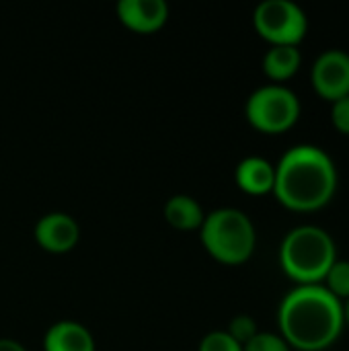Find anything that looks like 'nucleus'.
I'll list each match as a JSON object with an SVG mask.
<instances>
[{"instance_id":"20","label":"nucleus","mask_w":349,"mask_h":351,"mask_svg":"<svg viewBox=\"0 0 349 351\" xmlns=\"http://www.w3.org/2000/svg\"><path fill=\"white\" fill-rule=\"evenodd\" d=\"M344 319H346V327H349V298L344 302Z\"/></svg>"},{"instance_id":"11","label":"nucleus","mask_w":349,"mask_h":351,"mask_svg":"<svg viewBox=\"0 0 349 351\" xmlns=\"http://www.w3.org/2000/svg\"><path fill=\"white\" fill-rule=\"evenodd\" d=\"M237 185L251 195H265L274 191L276 183V165L263 156H247L237 165L234 171Z\"/></svg>"},{"instance_id":"15","label":"nucleus","mask_w":349,"mask_h":351,"mask_svg":"<svg viewBox=\"0 0 349 351\" xmlns=\"http://www.w3.org/2000/svg\"><path fill=\"white\" fill-rule=\"evenodd\" d=\"M226 333L241 346L249 343L257 333H259V327H257V321L249 315H237L230 323H228V329Z\"/></svg>"},{"instance_id":"9","label":"nucleus","mask_w":349,"mask_h":351,"mask_svg":"<svg viewBox=\"0 0 349 351\" xmlns=\"http://www.w3.org/2000/svg\"><path fill=\"white\" fill-rule=\"evenodd\" d=\"M119 21L136 33H154L169 19V4L165 0H119Z\"/></svg>"},{"instance_id":"17","label":"nucleus","mask_w":349,"mask_h":351,"mask_svg":"<svg viewBox=\"0 0 349 351\" xmlns=\"http://www.w3.org/2000/svg\"><path fill=\"white\" fill-rule=\"evenodd\" d=\"M197 351H243V346L237 343L226 331L216 329L204 335Z\"/></svg>"},{"instance_id":"3","label":"nucleus","mask_w":349,"mask_h":351,"mask_svg":"<svg viewBox=\"0 0 349 351\" xmlns=\"http://www.w3.org/2000/svg\"><path fill=\"white\" fill-rule=\"evenodd\" d=\"M335 261L337 245L333 237L315 224L292 228L280 245V265L296 286L323 284Z\"/></svg>"},{"instance_id":"14","label":"nucleus","mask_w":349,"mask_h":351,"mask_svg":"<svg viewBox=\"0 0 349 351\" xmlns=\"http://www.w3.org/2000/svg\"><path fill=\"white\" fill-rule=\"evenodd\" d=\"M323 286L341 302H346L349 298V261L348 259H337L331 269L327 271Z\"/></svg>"},{"instance_id":"19","label":"nucleus","mask_w":349,"mask_h":351,"mask_svg":"<svg viewBox=\"0 0 349 351\" xmlns=\"http://www.w3.org/2000/svg\"><path fill=\"white\" fill-rule=\"evenodd\" d=\"M0 351H27V350H25V346H23V343H19V341H14V339H6V337H2V339H0Z\"/></svg>"},{"instance_id":"4","label":"nucleus","mask_w":349,"mask_h":351,"mask_svg":"<svg viewBox=\"0 0 349 351\" xmlns=\"http://www.w3.org/2000/svg\"><path fill=\"white\" fill-rule=\"evenodd\" d=\"M200 237L206 251L224 265H243L257 247L255 224L239 208H218L206 214Z\"/></svg>"},{"instance_id":"7","label":"nucleus","mask_w":349,"mask_h":351,"mask_svg":"<svg viewBox=\"0 0 349 351\" xmlns=\"http://www.w3.org/2000/svg\"><path fill=\"white\" fill-rule=\"evenodd\" d=\"M317 95L329 103L349 97V53L346 49L323 51L311 70Z\"/></svg>"},{"instance_id":"13","label":"nucleus","mask_w":349,"mask_h":351,"mask_svg":"<svg viewBox=\"0 0 349 351\" xmlns=\"http://www.w3.org/2000/svg\"><path fill=\"white\" fill-rule=\"evenodd\" d=\"M302 64V53L298 45H272L263 56V72L274 84L290 80Z\"/></svg>"},{"instance_id":"2","label":"nucleus","mask_w":349,"mask_h":351,"mask_svg":"<svg viewBox=\"0 0 349 351\" xmlns=\"http://www.w3.org/2000/svg\"><path fill=\"white\" fill-rule=\"evenodd\" d=\"M339 175L333 158L319 146H292L276 165V199L294 212H317L337 191Z\"/></svg>"},{"instance_id":"5","label":"nucleus","mask_w":349,"mask_h":351,"mask_svg":"<svg viewBox=\"0 0 349 351\" xmlns=\"http://www.w3.org/2000/svg\"><path fill=\"white\" fill-rule=\"evenodd\" d=\"M300 99L286 84H263L255 88L247 103L245 115L247 121L263 134H284L300 117Z\"/></svg>"},{"instance_id":"10","label":"nucleus","mask_w":349,"mask_h":351,"mask_svg":"<svg viewBox=\"0 0 349 351\" xmlns=\"http://www.w3.org/2000/svg\"><path fill=\"white\" fill-rule=\"evenodd\" d=\"M43 351H95V339L82 323L58 321L43 335Z\"/></svg>"},{"instance_id":"18","label":"nucleus","mask_w":349,"mask_h":351,"mask_svg":"<svg viewBox=\"0 0 349 351\" xmlns=\"http://www.w3.org/2000/svg\"><path fill=\"white\" fill-rule=\"evenodd\" d=\"M331 123L339 134L349 136V97L331 103Z\"/></svg>"},{"instance_id":"1","label":"nucleus","mask_w":349,"mask_h":351,"mask_svg":"<svg viewBox=\"0 0 349 351\" xmlns=\"http://www.w3.org/2000/svg\"><path fill=\"white\" fill-rule=\"evenodd\" d=\"M278 327L290 350H329L346 329L344 302L323 284L296 286L280 302Z\"/></svg>"},{"instance_id":"8","label":"nucleus","mask_w":349,"mask_h":351,"mask_svg":"<svg viewBox=\"0 0 349 351\" xmlns=\"http://www.w3.org/2000/svg\"><path fill=\"white\" fill-rule=\"evenodd\" d=\"M37 245L47 253H68L80 239L78 222L66 212L43 214L33 228Z\"/></svg>"},{"instance_id":"16","label":"nucleus","mask_w":349,"mask_h":351,"mask_svg":"<svg viewBox=\"0 0 349 351\" xmlns=\"http://www.w3.org/2000/svg\"><path fill=\"white\" fill-rule=\"evenodd\" d=\"M243 351H292L290 346L282 339L280 333L259 331L249 343L243 346Z\"/></svg>"},{"instance_id":"6","label":"nucleus","mask_w":349,"mask_h":351,"mask_svg":"<svg viewBox=\"0 0 349 351\" xmlns=\"http://www.w3.org/2000/svg\"><path fill=\"white\" fill-rule=\"evenodd\" d=\"M255 31L272 45H298L309 31V16L292 0H263L253 12Z\"/></svg>"},{"instance_id":"12","label":"nucleus","mask_w":349,"mask_h":351,"mask_svg":"<svg viewBox=\"0 0 349 351\" xmlns=\"http://www.w3.org/2000/svg\"><path fill=\"white\" fill-rule=\"evenodd\" d=\"M165 220L175 228V230H200L204 218H206V212L202 208V204L191 197V195H185V193H179V195H173L167 199L165 204Z\"/></svg>"}]
</instances>
